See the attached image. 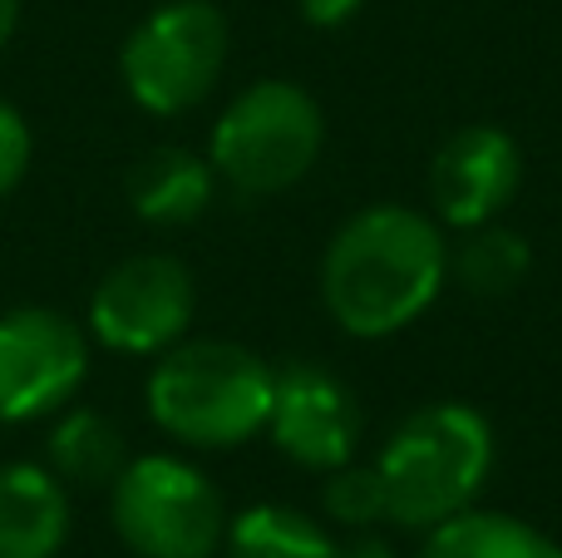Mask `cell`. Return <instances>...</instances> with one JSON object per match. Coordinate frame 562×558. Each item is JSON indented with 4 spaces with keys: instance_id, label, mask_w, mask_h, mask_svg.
Here are the masks:
<instances>
[{
    "instance_id": "6da1fadb",
    "label": "cell",
    "mask_w": 562,
    "mask_h": 558,
    "mask_svg": "<svg viewBox=\"0 0 562 558\" xmlns=\"http://www.w3.org/2000/svg\"><path fill=\"white\" fill-rule=\"evenodd\" d=\"M449 272V247L425 213L380 203L356 213L326 247L321 297L340 332L380 342L435 306Z\"/></svg>"
},
{
    "instance_id": "7a4b0ae2",
    "label": "cell",
    "mask_w": 562,
    "mask_h": 558,
    "mask_svg": "<svg viewBox=\"0 0 562 558\" xmlns=\"http://www.w3.org/2000/svg\"><path fill=\"white\" fill-rule=\"evenodd\" d=\"M148 415L193 450H233L267 431L272 366L237 342H178L148 371Z\"/></svg>"
},
{
    "instance_id": "3957f363",
    "label": "cell",
    "mask_w": 562,
    "mask_h": 558,
    "mask_svg": "<svg viewBox=\"0 0 562 558\" xmlns=\"http://www.w3.org/2000/svg\"><path fill=\"white\" fill-rule=\"evenodd\" d=\"M375 470L390 524L429 534L435 524L474 510V494L494 470V431L464 401L425 405L385 440Z\"/></svg>"
},
{
    "instance_id": "277c9868",
    "label": "cell",
    "mask_w": 562,
    "mask_h": 558,
    "mask_svg": "<svg viewBox=\"0 0 562 558\" xmlns=\"http://www.w3.org/2000/svg\"><path fill=\"white\" fill-rule=\"evenodd\" d=\"M326 144L321 104L291 79H262L243 89L207 138V164L243 198H267L301 183Z\"/></svg>"
},
{
    "instance_id": "5b68a950",
    "label": "cell",
    "mask_w": 562,
    "mask_h": 558,
    "mask_svg": "<svg viewBox=\"0 0 562 558\" xmlns=\"http://www.w3.org/2000/svg\"><path fill=\"white\" fill-rule=\"evenodd\" d=\"M227 65V20L213 0H168L128 30L119 49L124 89L144 114L173 119L198 109Z\"/></svg>"
},
{
    "instance_id": "8992f818",
    "label": "cell",
    "mask_w": 562,
    "mask_h": 558,
    "mask_svg": "<svg viewBox=\"0 0 562 558\" xmlns=\"http://www.w3.org/2000/svg\"><path fill=\"white\" fill-rule=\"evenodd\" d=\"M114 529L138 558H213L227 539L217 484L178 455H138L114 484Z\"/></svg>"
},
{
    "instance_id": "52a82bcc",
    "label": "cell",
    "mask_w": 562,
    "mask_h": 558,
    "mask_svg": "<svg viewBox=\"0 0 562 558\" xmlns=\"http://www.w3.org/2000/svg\"><path fill=\"white\" fill-rule=\"evenodd\" d=\"M193 312V272L168 253H138L109 267L89 292V336L119 356H164L183 342Z\"/></svg>"
},
{
    "instance_id": "ba28073f",
    "label": "cell",
    "mask_w": 562,
    "mask_h": 558,
    "mask_svg": "<svg viewBox=\"0 0 562 558\" xmlns=\"http://www.w3.org/2000/svg\"><path fill=\"white\" fill-rule=\"evenodd\" d=\"M89 376V336L55 306L0 312V421L25 425L75 401Z\"/></svg>"
},
{
    "instance_id": "9c48e42d",
    "label": "cell",
    "mask_w": 562,
    "mask_h": 558,
    "mask_svg": "<svg viewBox=\"0 0 562 558\" xmlns=\"http://www.w3.org/2000/svg\"><path fill=\"white\" fill-rule=\"evenodd\" d=\"M277 450L291 455L301 470H340L350 465L366 431L360 401L350 395L346 381L311 361H291L272 371V415H267Z\"/></svg>"
},
{
    "instance_id": "30bf717a",
    "label": "cell",
    "mask_w": 562,
    "mask_h": 558,
    "mask_svg": "<svg viewBox=\"0 0 562 558\" xmlns=\"http://www.w3.org/2000/svg\"><path fill=\"white\" fill-rule=\"evenodd\" d=\"M524 178V154H518L514 134L494 124H469L445 138L435 154V208L449 227H484L508 208Z\"/></svg>"
},
{
    "instance_id": "8fae6325",
    "label": "cell",
    "mask_w": 562,
    "mask_h": 558,
    "mask_svg": "<svg viewBox=\"0 0 562 558\" xmlns=\"http://www.w3.org/2000/svg\"><path fill=\"white\" fill-rule=\"evenodd\" d=\"M69 539V484L49 465H0V558H55Z\"/></svg>"
},
{
    "instance_id": "7c38bea8",
    "label": "cell",
    "mask_w": 562,
    "mask_h": 558,
    "mask_svg": "<svg viewBox=\"0 0 562 558\" xmlns=\"http://www.w3.org/2000/svg\"><path fill=\"white\" fill-rule=\"evenodd\" d=\"M213 188L217 174L207 158L188 154V148H154L128 174V203L154 227H183L207 213Z\"/></svg>"
},
{
    "instance_id": "4fadbf2b",
    "label": "cell",
    "mask_w": 562,
    "mask_h": 558,
    "mask_svg": "<svg viewBox=\"0 0 562 558\" xmlns=\"http://www.w3.org/2000/svg\"><path fill=\"white\" fill-rule=\"evenodd\" d=\"M128 465V440L104 411L75 405L55 421L49 431V470L75 490H104L124 475Z\"/></svg>"
},
{
    "instance_id": "5bb4252c",
    "label": "cell",
    "mask_w": 562,
    "mask_h": 558,
    "mask_svg": "<svg viewBox=\"0 0 562 558\" xmlns=\"http://www.w3.org/2000/svg\"><path fill=\"white\" fill-rule=\"evenodd\" d=\"M419 558H562L543 529L498 510H464L435 524Z\"/></svg>"
},
{
    "instance_id": "9a60e30c",
    "label": "cell",
    "mask_w": 562,
    "mask_h": 558,
    "mask_svg": "<svg viewBox=\"0 0 562 558\" xmlns=\"http://www.w3.org/2000/svg\"><path fill=\"white\" fill-rule=\"evenodd\" d=\"M227 558H340V544L311 514L286 504H252L227 520Z\"/></svg>"
},
{
    "instance_id": "2e32d148",
    "label": "cell",
    "mask_w": 562,
    "mask_h": 558,
    "mask_svg": "<svg viewBox=\"0 0 562 558\" xmlns=\"http://www.w3.org/2000/svg\"><path fill=\"white\" fill-rule=\"evenodd\" d=\"M528 267H533L528 243L518 233H508V227H494V223L469 227L464 247L454 253L459 287L474 297H508L528 277Z\"/></svg>"
},
{
    "instance_id": "e0dca14e",
    "label": "cell",
    "mask_w": 562,
    "mask_h": 558,
    "mask_svg": "<svg viewBox=\"0 0 562 558\" xmlns=\"http://www.w3.org/2000/svg\"><path fill=\"white\" fill-rule=\"evenodd\" d=\"M321 504L336 524L346 529H375L380 520H390L385 510V484H380L375 465H340L330 470L326 490H321Z\"/></svg>"
},
{
    "instance_id": "ac0fdd59",
    "label": "cell",
    "mask_w": 562,
    "mask_h": 558,
    "mask_svg": "<svg viewBox=\"0 0 562 558\" xmlns=\"http://www.w3.org/2000/svg\"><path fill=\"white\" fill-rule=\"evenodd\" d=\"M30 154H35V138H30L25 114L0 99V198L15 193L20 178L30 174Z\"/></svg>"
},
{
    "instance_id": "d6986e66",
    "label": "cell",
    "mask_w": 562,
    "mask_h": 558,
    "mask_svg": "<svg viewBox=\"0 0 562 558\" xmlns=\"http://www.w3.org/2000/svg\"><path fill=\"white\" fill-rule=\"evenodd\" d=\"M360 5H366V0H301V15L316 30H336V25H346V20H356Z\"/></svg>"
},
{
    "instance_id": "ffe728a7",
    "label": "cell",
    "mask_w": 562,
    "mask_h": 558,
    "mask_svg": "<svg viewBox=\"0 0 562 558\" xmlns=\"http://www.w3.org/2000/svg\"><path fill=\"white\" fill-rule=\"evenodd\" d=\"M340 558H395V549L375 529H356V539L340 544Z\"/></svg>"
},
{
    "instance_id": "44dd1931",
    "label": "cell",
    "mask_w": 562,
    "mask_h": 558,
    "mask_svg": "<svg viewBox=\"0 0 562 558\" xmlns=\"http://www.w3.org/2000/svg\"><path fill=\"white\" fill-rule=\"evenodd\" d=\"M15 25H20V0H0V49L10 45Z\"/></svg>"
}]
</instances>
